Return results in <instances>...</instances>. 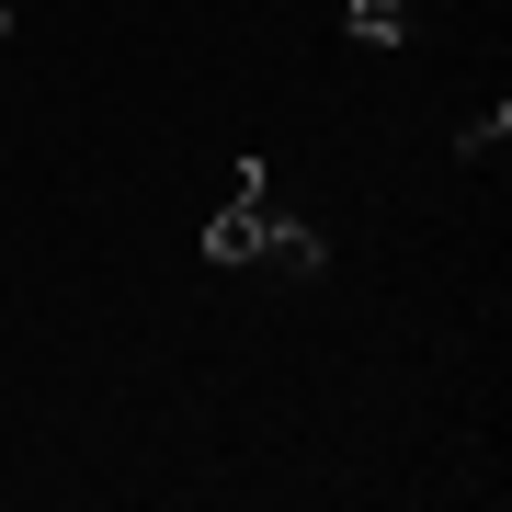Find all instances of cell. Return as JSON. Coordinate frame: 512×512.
<instances>
[{
    "instance_id": "obj_1",
    "label": "cell",
    "mask_w": 512,
    "mask_h": 512,
    "mask_svg": "<svg viewBox=\"0 0 512 512\" xmlns=\"http://www.w3.org/2000/svg\"><path fill=\"white\" fill-rule=\"evenodd\" d=\"M262 194H274V171H262V148H251V160L228 171V205L205 217V262H217V274H239V262H274V274L319 285V274H330V239L296 228V217H274Z\"/></svg>"
},
{
    "instance_id": "obj_3",
    "label": "cell",
    "mask_w": 512,
    "mask_h": 512,
    "mask_svg": "<svg viewBox=\"0 0 512 512\" xmlns=\"http://www.w3.org/2000/svg\"><path fill=\"white\" fill-rule=\"evenodd\" d=\"M501 148H512V103H490V114L456 126V160H501Z\"/></svg>"
},
{
    "instance_id": "obj_2",
    "label": "cell",
    "mask_w": 512,
    "mask_h": 512,
    "mask_svg": "<svg viewBox=\"0 0 512 512\" xmlns=\"http://www.w3.org/2000/svg\"><path fill=\"white\" fill-rule=\"evenodd\" d=\"M410 12H421V0H342V35H353V46H399Z\"/></svg>"
},
{
    "instance_id": "obj_4",
    "label": "cell",
    "mask_w": 512,
    "mask_h": 512,
    "mask_svg": "<svg viewBox=\"0 0 512 512\" xmlns=\"http://www.w3.org/2000/svg\"><path fill=\"white\" fill-rule=\"evenodd\" d=\"M0 35H12V0H0Z\"/></svg>"
}]
</instances>
